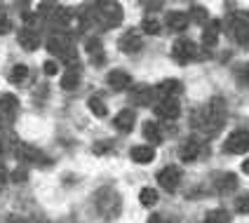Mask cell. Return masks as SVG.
Wrapping results in <instances>:
<instances>
[{
	"label": "cell",
	"mask_w": 249,
	"mask_h": 223,
	"mask_svg": "<svg viewBox=\"0 0 249 223\" xmlns=\"http://www.w3.org/2000/svg\"><path fill=\"white\" fill-rule=\"evenodd\" d=\"M223 122H226V101L221 97H214L207 106L193 113V127L205 139H212L216 132H221Z\"/></svg>",
	"instance_id": "obj_1"
},
{
	"label": "cell",
	"mask_w": 249,
	"mask_h": 223,
	"mask_svg": "<svg viewBox=\"0 0 249 223\" xmlns=\"http://www.w3.org/2000/svg\"><path fill=\"white\" fill-rule=\"evenodd\" d=\"M94 202H97V211L104 216V219H118L120 211H123V200L118 195V190L111 188V186L99 188Z\"/></svg>",
	"instance_id": "obj_2"
},
{
	"label": "cell",
	"mask_w": 249,
	"mask_h": 223,
	"mask_svg": "<svg viewBox=\"0 0 249 223\" xmlns=\"http://www.w3.org/2000/svg\"><path fill=\"white\" fill-rule=\"evenodd\" d=\"M92 17L99 21V26L113 28V26H118V24H120V19H123V10H120V5H118V2H97Z\"/></svg>",
	"instance_id": "obj_3"
},
{
	"label": "cell",
	"mask_w": 249,
	"mask_h": 223,
	"mask_svg": "<svg viewBox=\"0 0 249 223\" xmlns=\"http://www.w3.org/2000/svg\"><path fill=\"white\" fill-rule=\"evenodd\" d=\"M47 50H50L52 54L66 59L71 64V69H75V54H73V45L69 42V38H64V35H52V38L47 40Z\"/></svg>",
	"instance_id": "obj_4"
},
{
	"label": "cell",
	"mask_w": 249,
	"mask_h": 223,
	"mask_svg": "<svg viewBox=\"0 0 249 223\" xmlns=\"http://www.w3.org/2000/svg\"><path fill=\"white\" fill-rule=\"evenodd\" d=\"M223 151L231 155H242L249 151V132H245V129H237V132H233L228 139L223 141Z\"/></svg>",
	"instance_id": "obj_5"
},
{
	"label": "cell",
	"mask_w": 249,
	"mask_h": 223,
	"mask_svg": "<svg viewBox=\"0 0 249 223\" xmlns=\"http://www.w3.org/2000/svg\"><path fill=\"white\" fill-rule=\"evenodd\" d=\"M181 167H177V165H167L162 172H158V183L162 186V190H167V193H174L177 188H179L181 183Z\"/></svg>",
	"instance_id": "obj_6"
},
{
	"label": "cell",
	"mask_w": 249,
	"mask_h": 223,
	"mask_svg": "<svg viewBox=\"0 0 249 223\" xmlns=\"http://www.w3.org/2000/svg\"><path fill=\"white\" fill-rule=\"evenodd\" d=\"M172 54H174V59L179 64H188V61H193L195 56H197V45L186 40V38H179V40L172 45Z\"/></svg>",
	"instance_id": "obj_7"
},
{
	"label": "cell",
	"mask_w": 249,
	"mask_h": 223,
	"mask_svg": "<svg viewBox=\"0 0 249 223\" xmlns=\"http://www.w3.org/2000/svg\"><path fill=\"white\" fill-rule=\"evenodd\" d=\"M155 115L162 120H177L181 115V101L179 99H162L155 103Z\"/></svg>",
	"instance_id": "obj_8"
},
{
	"label": "cell",
	"mask_w": 249,
	"mask_h": 223,
	"mask_svg": "<svg viewBox=\"0 0 249 223\" xmlns=\"http://www.w3.org/2000/svg\"><path fill=\"white\" fill-rule=\"evenodd\" d=\"M181 89L183 87H181L179 80H162L158 87H153V94H155L158 101H162V99H179Z\"/></svg>",
	"instance_id": "obj_9"
},
{
	"label": "cell",
	"mask_w": 249,
	"mask_h": 223,
	"mask_svg": "<svg viewBox=\"0 0 249 223\" xmlns=\"http://www.w3.org/2000/svg\"><path fill=\"white\" fill-rule=\"evenodd\" d=\"M141 45H143V40H141V35H139L137 31H127L118 40V47H120V52H124V54H137L139 50H141Z\"/></svg>",
	"instance_id": "obj_10"
},
{
	"label": "cell",
	"mask_w": 249,
	"mask_h": 223,
	"mask_svg": "<svg viewBox=\"0 0 249 223\" xmlns=\"http://www.w3.org/2000/svg\"><path fill=\"white\" fill-rule=\"evenodd\" d=\"M106 83L111 89H118V92H123V89H129L132 87V75L123 69H115L111 70L108 75H106Z\"/></svg>",
	"instance_id": "obj_11"
},
{
	"label": "cell",
	"mask_w": 249,
	"mask_h": 223,
	"mask_svg": "<svg viewBox=\"0 0 249 223\" xmlns=\"http://www.w3.org/2000/svg\"><path fill=\"white\" fill-rule=\"evenodd\" d=\"M17 40H19V45L24 47V50H28V52H33V50H38V45H40V38H38V33L33 31V28H21L19 33H17Z\"/></svg>",
	"instance_id": "obj_12"
},
{
	"label": "cell",
	"mask_w": 249,
	"mask_h": 223,
	"mask_svg": "<svg viewBox=\"0 0 249 223\" xmlns=\"http://www.w3.org/2000/svg\"><path fill=\"white\" fill-rule=\"evenodd\" d=\"M134 120H137L134 111H132V108H124V111H120L113 118V127H115L118 132H129V129L134 127Z\"/></svg>",
	"instance_id": "obj_13"
},
{
	"label": "cell",
	"mask_w": 249,
	"mask_h": 223,
	"mask_svg": "<svg viewBox=\"0 0 249 223\" xmlns=\"http://www.w3.org/2000/svg\"><path fill=\"white\" fill-rule=\"evenodd\" d=\"M129 157H132L137 165H148V162L155 160V148H153V146H134Z\"/></svg>",
	"instance_id": "obj_14"
},
{
	"label": "cell",
	"mask_w": 249,
	"mask_h": 223,
	"mask_svg": "<svg viewBox=\"0 0 249 223\" xmlns=\"http://www.w3.org/2000/svg\"><path fill=\"white\" fill-rule=\"evenodd\" d=\"M219 31H221V24H219L216 19L207 21L205 33H202V45H205V47H214V45L219 42Z\"/></svg>",
	"instance_id": "obj_15"
},
{
	"label": "cell",
	"mask_w": 249,
	"mask_h": 223,
	"mask_svg": "<svg viewBox=\"0 0 249 223\" xmlns=\"http://www.w3.org/2000/svg\"><path fill=\"white\" fill-rule=\"evenodd\" d=\"M132 101L137 103V106H148V103H153V99H155V94H153V87H148V85H141V87H137V89H132Z\"/></svg>",
	"instance_id": "obj_16"
},
{
	"label": "cell",
	"mask_w": 249,
	"mask_h": 223,
	"mask_svg": "<svg viewBox=\"0 0 249 223\" xmlns=\"http://www.w3.org/2000/svg\"><path fill=\"white\" fill-rule=\"evenodd\" d=\"M197 155H200V141H197V139L183 141V146L179 148V157H181V160H183V162H193Z\"/></svg>",
	"instance_id": "obj_17"
},
{
	"label": "cell",
	"mask_w": 249,
	"mask_h": 223,
	"mask_svg": "<svg viewBox=\"0 0 249 223\" xmlns=\"http://www.w3.org/2000/svg\"><path fill=\"white\" fill-rule=\"evenodd\" d=\"M0 111H2V115H5L7 120L14 118L17 111H19V99L14 97V94H2V97H0Z\"/></svg>",
	"instance_id": "obj_18"
},
{
	"label": "cell",
	"mask_w": 249,
	"mask_h": 223,
	"mask_svg": "<svg viewBox=\"0 0 249 223\" xmlns=\"http://www.w3.org/2000/svg\"><path fill=\"white\" fill-rule=\"evenodd\" d=\"M167 26L172 28V31H177V33L186 31V28H188V14L186 12H169L167 14Z\"/></svg>",
	"instance_id": "obj_19"
},
{
	"label": "cell",
	"mask_w": 249,
	"mask_h": 223,
	"mask_svg": "<svg viewBox=\"0 0 249 223\" xmlns=\"http://www.w3.org/2000/svg\"><path fill=\"white\" fill-rule=\"evenodd\" d=\"M141 132H143V139L148 143H160L162 141V132H160V127L155 125L153 120H146L143 127H141Z\"/></svg>",
	"instance_id": "obj_20"
},
{
	"label": "cell",
	"mask_w": 249,
	"mask_h": 223,
	"mask_svg": "<svg viewBox=\"0 0 249 223\" xmlns=\"http://www.w3.org/2000/svg\"><path fill=\"white\" fill-rule=\"evenodd\" d=\"M78 85H80V70L69 69L66 73H64V78H61V89L73 92V89H78Z\"/></svg>",
	"instance_id": "obj_21"
},
{
	"label": "cell",
	"mask_w": 249,
	"mask_h": 223,
	"mask_svg": "<svg viewBox=\"0 0 249 223\" xmlns=\"http://www.w3.org/2000/svg\"><path fill=\"white\" fill-rule=\"evenodd\" d=\"M19 157H21L24 162H40L42 153L38 148H33V146H21V148H19Z\"/></svg>",
	"instance_id": "obj_22"
},
{
	"label": "cell",
	"mask_w": 249,
	"mask_h": 223,
	"mask_svg": "<svg viewBox=\"0 0 249 223\" xmlns=\"http://www.w3.org/2000/svg\"><path fill=\"white\" fill-rule=\"evenodd\" d=\"M202 223H231V214L226 209H212L207 211V216H205Z\"/></svg>",
	"instance_id": "obj_23"
},
{
	"label": "cell",
	"mask_w": 249,
	"mask_h": 223,
	"mask_svg": "<svg viewBox=\"0 0 249 223\" xmlns=\"http://www.w3.org/2000/svg\"><path fill=\"white\" fill-rule=\"evenodd\" d=\"M141 31L148 33V35H158V33L162 31V24H160L155 17H146V19L141 21Z\"/></svg>",
	"instance_id": "obj_24"
},
{
	"label": "cell",
	"mask_w": 249,
	"mask_h": 223,
	"mask_svg": "<svg viewBox=\"0 0 249 223\" xmlns=\"http://www.w3.org/2000/svg\"><path fill=\"white\" fill-rule=\"evenodd\" d=\"M87 108L92 111V115H97V118H106V113H108V108H106V103L101 101L99 97H92L89 101H87Z\"/></svg>",
	"instance_id": "obj_25"
},
{
	"label": "cell",
	"mask_w": 249,
	"mask_h": 223,
	"mask_svg": "<svg viewBox=\"0 0 249 223\" xmlns=\"http://www.w3.org/2000/svg\"><path fill=\"white\" fill-rule=\"evenodd\" d=\"M7 78H10V83H14V85L24 83V80L28 78V69L24 66V64H17V66L10 70V75H7Z\"/></svg>",
	"instance_id": "obj_26"
},
{
	"label": "cell",
	"mask_w": 249,
	"mask_h": 223,
	"mask_svg": "<svg viewBox=\"0 0 249 223\" xmlns=\"http://www.w3.org/2000/svg\"><path fill=\"white\" fill-rule=\"evenodd\" d=\"M219 181H221V186H216V188H219L221 193H228V190H233L237 186V176L235 174H221Z\"/></svg>",
	"instance_id": "obj_27"
},
{
	"label": "cell",
	"mask_w": 249,
	"mask_h": 223,
	"mask_svg": "<svg viewBox=\"0 0 249 223\" xmlns=\"http://www.w3.org/2000/svg\"><path fill=\"white\" fill-rule=\"evenodd\" d=\"M139 200H141V205H143V207H153V205L158 202V190H153V188H143V190L139 193Z\"/></svg>",
	"instance_id": "obj_28"
},
{
	"label": "cell",
	"mask_w": 249,
	"mask_h": 223,
	"mask_svg": "<svg viewBox=\"0 0 249 223\" xmlns=\"http://www.w3.org/2000/svg\"><path fill=\"white\" fill-rule=\"evenodd\" d=\"M235 80H237L240 85L249 87V61H247V64H242V66L235 70Z\"/></svg>",
	"instance_id": "obj_29"
},
{
	"label": "cell",
	"mask_w": 249,
	"mask_h": 223,
	"mask_svg": "<svg viewBox=\"0 0 249 223\" xmlns=\"http://www.w3.org/2000/svg\"><path fill=\"white\" fill-rule=\"evenodd\" d=\"M235 211L237 214H249V195H240L235 200Z\"/></svg>",
	"instance_id": "obj_30"
},
{
	"label": "cell",
	"mask_w": 249,
	"mask_h": 223,
	"mask_svg": "<svg viewBox=\"0 0 249 223\" xmlns=\"http://www.w3.org/2000/svg\"><path fill=\"white\" fill-rule=\"evenodd\" d=\"M85 50H87L89 54L97 56L99 52H101V40H97V38H87V42H85Z\"/></svg>",
	"instance_id": "obj_31"
},
{
	"label": "cell",
	"mask_w": 249,
	"mask_h": 223,
	"mask_svg": "<svg viewBox=\"0 0 249 223\" xmlns=\"http://www.w3.org/2000/svg\"><path fill=\"white\" fill-rule=\"evenodd\" d=\"M42 70H45V75H56V73H59V66H56L54 59H47V61L42 64Z\"/></svg>",
	"instance_id": "obj_32"
},
{
	"label": "cell",
	"mask_w": 249,
	"mask_h": 223,
	"mask_svg": "<svg viewBox=\"0 0 249 223\" xmlns=\"http://www.w3.org/2000/svg\"><path fill=\"white\" fill-rule=\"evenodd\" d=\"M10 31V17L2 12V7H0V33H7Z\"/></svg>",
	"instance_id": "obj_33"
},
{
	"label": "cell",
	"mask_w": 249,
	"mask_h": 223,
	"mask_svg": "<svg viewBox=\"0 0 249 223\" xmlns=\"http://www.w3.org/2000/svg\"><path fill=\"white\" fill-rule=\"evenodd\" d=\"M148 223H165V221H162L160 214H151V216H148Z\"/></svg>",
	"instance_id": "obj_34"
},
{
	"label": "cell",
	"mask_w": 249,
	"mask_h": 223,
	"mask_svg": "<svg viewBox=\"0 0 249 223\" xmlns=\"http://www.w3.org/2000/svg\"><path fill=\"white\" fill-rule=\"evenodd\" d=\"M5 125H7V118H5V115H2V111H0V129H2Z\"/></svg>",
	"instance_id": "obj_35"
},
{
	"label": "cell",
	"mask_w": 249,
	"mask_h": 223,
	"mask_svg": "<svg viewBox=\"0 0 249 223\" xmlns=\"http://www.w3.org/2000/svg\"><path fill=\"white\" fill-rule=\"evenodd\" d=\"M242 172H245V174H249V157L245 160V165H242Z\"/></svg>",
	"instance_id": "obj_36"
}]
</instances>
